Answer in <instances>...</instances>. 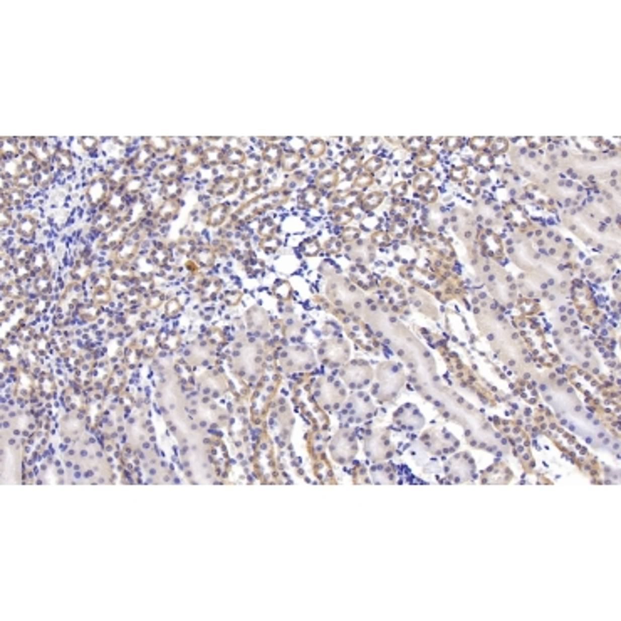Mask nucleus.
I'll return each instance as SVG.
<instances>
[{
    "instance_id": "obj_1",
    "label": "nucleus",
    "mask_w": 621,
    "mask_h": 621,
    "mask_svg": "<svg viewBox=\"0 0 621 621\" xmlns=\"http://www.w3.org/2000/svg\"><path fill=\"white\" fill-rule=\"evenodd\" d=\"M151 212H149V205L143 197L133 198V202H129L126 210L118 217V222L123 225H128L129 228L138 227L139 223H143Z\"/></svg>"
},
{
    "instance_id": "obj_2",
    "label": "nucleus",
    "mask_w": 621,
    "mask_h": 621,
    "mask_svg": "<svg viewBox=\"0 0 621 621\" xmlns=\"http://www.w3.org/2000/svg\"><path fill=\"white\" fill-rule=\"evenodd\" d=\"M111 190L113 188L109 187V183H108L106 177H104V173H101L99 177L93 178L91 183L88 185V188H86L88 203L91 205L93 208H98V210L103 208L104 203H106L108 197H109V193H111Z\"/></svg>"
},
{
    "instance_id": "obj_3",
    "label": "nucleus",
    "mask_w": 621,
    "mask_h": 621,
    "mask_svg": "<svg viewBox=\"0 0 621 621\" xmlns=\"http://www.w3.org/2000/svg\"><path fill=\"white\" fill-rule=\"evenodd\" d=\"M183 175L185 168L177 158H167L153 168V178L162 183L170 182V180H182Z\"/></svg>"
},
{
    "instance_id": "obj_4",
    "label": "nucleus",
    "mask_w": 621,
    "mask_h": 621,
    "mask_svg": "<svg viewBox=\"0 0 621 621\" xmlns=\"http://www.w3.org/2000/svg\"><path fill=\"white\" fill-rule=\"evenodd\" d=\"M104 177H106L109 187L113 190H121L123 185L131 177V167H129L128 160L126 162H116L111 167H108V170L104 172Z\"/></svg>"
},
{
    "instance_id": "obj_5",
    "label": "nucleus",
    "mask_w": 621,
    "mask_h": 621,
    "mask_svg": "<svg viewBox=\"0 0 621 621\" xmlns=\"http://www.w3.org/2000/svg\"><path fill=\"white\" fill-rule=\"evenodd\" d=\"M182 207H183L182 200H163V202L154 208L153 217L158 220V223H168L178 217Z\"/></svg>"
},
{
    "instance_id": "obj_6",
    "label": "nucleus",
    "mask_w": 621,
    "mask_h": 621,
    "mask_svg": "<svg viewBox=\"0 0 621 621\" xmlns=\"http://www.w3.org/2000/svg\"><path fill=\"white\" fill-rule=\"evenodd\" d=\"M131 230L128 225L118 223L113 230H109L108 234H104L101 239V247L104 249H118L119 245H123L126 240L131 237Z\"/></svg>"
},
{
    "instance_id": "obj_7",
    "label": "nucleus",
    "mask_w": 621,
    "mask_h": 621,
    "mask_svg": "<svg viewBox=\"0 0 621 621\" xmlns=\"http://www.w3.org/2000/svg\"><path fill=\"white\" fill-rule=\"evenodd\" d=\"M29 143V149L34 157H36L39 162H41L44 167H49L52 163V158H54V149L47 146L46 139L44 138H29L27 139Z\"/></svg>"
},
{
    "instance_id": "obj_8",
    "label": "nucleus",
    "mask_w": 621,
    "mask_h": 621,
    "mask_svg": "<svg viewBox=\"0 0 621 621\" xmlns=\"http://www.w3.org/2000/svg\"><path fill=\"white\" fill-rule=\"evenodd\" d=\"M228 212H230L228 203H215V205H212V207L205 212V225H207V227H212V228L222 227V225L227 222Z\"/></svg>"
},
{
    "instance_id": "obj_9",
    "label": "nucleus",
    "mask_w": 621,
    "mask_h": 621,
    "mask_svg": "<svg viewBox=\"0 0 621 621\" xmlns=\"http://www.w3.org/2000/svg\"><path fill=\"white\" fill-rule=\"evenodd\" d=\"M177 160H180V163L183 165L185 173H192V172H195V170H197L198 167H202V151H198V149L187 148V146H183V143H182Z\"/></svg>"
},
{
    "instance_id": "obj_10",
    "label": "nucleus",
    "mask_w": 621,
    "mask_h": 621,
    "mask_svg": "<svg viewBox=\"0 0 621 621\" xmlns=\"http://www.w3.org/2000/svg\"><path fill=\"white\" fill-rule=\"evenodd\" d=\"M24 153L26 151H22V139L14 138V136L2 138V144H0V158H2V162L21 158Z\"/></svg>"
},
{
    "instance_id": "obj_11",
    "label": "nucleus",
    "mask_w": 621,
    "mask_h": 621,
    "mask_svg": "<svg viewBox=\"0 0 621 621\" xmlns=\"http://www.w3.org/2000/svg\"><path fill=\"white\" fill-rule=\"evenodd\" d=\"M237 188H239V180H234L228 177H220V178H215L213 183L210 185V195L225 198V197H228V195H232Z\"/></svg>"
},
{
    "instance_id": "obj_12",
    "label": "nucleus",
    "mask_w": 621,
    "mask_h": 621,
    "mask_svg": "<svg viewBox=\"0 0 621 621\" xmlns=\"http://www.w3.org/2000/svg\"><path fill=\"white\" fill-rule=\"evenodd\" d=\"M119 222H118V217L114 213H111L109 210L106 208H99V212L94 215V220H93V227L94 230H98L99 234H108L109 230H113L116 227Z\"/></svg>"
},
{
    "instance_id": "obj_13",
    "label": "nucleus",
    "mask_w": 621,
    "mask_h": 621,
    "mask_svg": "<svg viewBox=\"0 0 621 621\" xmlns=\"http://www.w3.org/2000/svg\"><path fill=\"white\" fill-rule=\"evenodd\" d=\"M153 160H154V153L143 143L141 146H138L131 157L128 158V163L133 170H144Z\"/></svg>"
},
{
    "instance_id": "obj_14",
    "label": "nucleus",
    "mask_w": 621,
    "mask_h": 621,
    "mask_svg": "<svg viewBox=\"0 0 621 621\" xmlns=\"http://www.w3.org/2000/svg\"><path fill=\"white\" fill-rule=\"evenodd\" d=\"M223 157H225L223 146H210V144H205V148L202 149V167L217 168L218 165L223 163Z\"/></svg>"
},
{
    "instance_id": "obj_15",
    "label": "nucleus",
    "mask_w": 621,
    "mask_h": 621,
    "mask_svg": "<svg viewBox=\"0 0 621 621\" xmlns=\"http://www.w3.org/2000/svg\"><path fill=\"white\" fill-rule=\"evenodd\" d=\"M128 205H129L128 197L123 193V190H111V193H109V197H108L106 203H104L103 208L109 210L111 213H114L116 217H119V215H121L124 210H126Z\"/></svg>"
},
{
    "instance_id": "obj_16",
    "label": "nucleus",
    "mask_w": 621,
    "mask_h": 621,
    "mask_svg": "<svg viewBox=\"0 0 621 621\" xmlns=\"http://www.w3.org/2000/svg\"><path fill=\"white\" fill-rule=\"evenodd\" d=\"M37 232V220L34 215H22L16 222V234L22 239H32Z\"/></svg>"
},
{
    "instance_id": "obj_17",
    "label": "nucleus",
    "mask_w": 621,
    "mask_h": 621,
    "mask_svg": "<svg viewBox=\"0 0 621 621\" xmlns=\"http://www.w3.org/2000/svg\"><path fill=\"white\" fill-rule=\"evenodd\" d=\"M52 165H54V167H56L57 170L64 172V173L72 172V168H74V157H72V153L69 151L67 148H64V146L56 148V149H54Z\"/></svg>"
},
{
    "instance_id": "obj_18",
    "label": "nucleus",
    "mask_w": 621,
    "mask_h": 621,
    "mask_svg": "<svg viewBox=\"0 0 621 621\" xmlns=\"http://www.w3.org/2000/svg\"><path fill=\"white\" fill-rule=\"evenodd\" d=\"M185 192V185L182 180H170V182L162 183L160 187V195L163 200H182V195Z\"/></svg>"
},
{
    "instance_id": "obj_19",
    "label": "nucleus",
    "mask_w": 621,
    "mask_h": 621,
    "mask_svg": "<svg viewBox=\"0 0 621 621\" xmlns=\"http://www.w3.org/2000/svg\"><path fill=\"white\" fill-rule=\"evenodd\" d=\"M144 187H146V180L143 177H139V175H131V177L128 178V182L123 185L121 190L128 198H138V197H141Z\"/></svg>"
},
{
    "instance_id": "obj_20",
    "label": "nucleus",
    "mask_w": 621,
    "mask_h": 621,
    "mask_svg": "<svg viewBox=\"0 0 621 621\" xmlns=\"http://www.w3.org/2000/svg\"><path fill=\"white\" fill-rule=\"evenodd\" d=\"M26 170H24V163H22V157L21 158H14V160H6L2 162V178L4 180H9V182H14L19 175H22Z\"/></svg>"
},
{
    "instance_id": "obj_21",
    "label": "nucleus",
    "mask_w": 621,
    "mask_h": 621,
    "mask_svg": "<svg viewBox=\"0 0 621 621\" xmlns=\"http://www.w3.org/2000/svg\"><path fill=\"white\" fill-rule=\"evenodd\" d=\"M143 143L154 153V157H157V154L168 157L170 149H172V139L167 138V136H151V138L144 139Z\"/></svg>"
},
{
    "instance_id": "obj_22",
    "label": "nucleus",
    "mask_w": 621,
    "mask_h": 621,
    "mask_svg": "<svg viewBox=\"0 0 621 621\" xmlns=\"http://www.w3.org/2000/svg\"><path fill=\"white\" fill-rule=\"evenodd\" d=\"M138 250H139V240L136 237L128 239L126 242H124L123 245H119V247L116 249V259L119 260V262H128V260L136 257Z\"/></svg>"
},
{
    "instance_id": "obj_23",
    "label": "nucleus",
    "mask_w": 621,
    "mask_h": 621,
    "mask_svg": "<svg viewBox=\"0 0 621 621\" xmlns=\"http://www.w3.org/2000/svg\"><path fill=\"white\" fill-rule=\"evenodd\" d=\"M193 257H195V262L198 265H202V267H212L215 264L217 252L213 250V247H200L195 250Z\"/></svg>"
},
{
    "instance_id": "obj_24",
    "label": "nucleus",
    "mask_w": 621,
    "mask_h": 621,
    "mask_svg": "<svg viewBox=\"0 0 621 621\" xmlns=\"http://www.w3.org/2000/svg\"><path fill=\"white\" fill-rule=\"evenodd\" d=\"M54 178L56 177H54V170H52L51 165H49V167H42L36 175H34L36 187L41 188V190H46V188L51 187V185L54 183Z\"/></svg>"
},
{
    "instance_id": "obj_25",
    "label": "nucleus",
    "mask_w": 621,
    "mask_h": 621,
    "mask_svg": "<svg viewBox=\"0 0 621 621\" xmlns=\"http://www.w3.org/2000/svg\"><path fill=\"white\" fill-rule=\"evenodd\" d=\"M149 257H151V260L157 265H160V267H162V265H165L168 262V257H170V250H168V247L165 244H162V242H158V244H154L153 245V249H151V254H149Z\"/></svg>"
},
{
    "instance_id": "obj_26",
    "label": "nucleus",
    "mask_w": 621,
    "mask_h": 621,
    "mask_svg": "<svg viewBox=\"0 0 621 621\" xmlns=\"http://www.w3.org/2000/svg\"><path fill=\"white\" fill-rule=\"evenodd\" d=\"M223 163L227 165V167H242V165L245 163V153L242 151V149L225 148Z\"/></svg>"
},
{
    "instance_id": "obj_27",
    "label": "nucleus",
    "mask_w": 621,
    "mask_h": 621,
    "mask_svg": "<svg viewBox=\"0 0 621 621\" xmlns=\"http://www.w3.org/2000/svg\"><path fill=\"white\" fill-rule=\"evenodd\" d=\"M22 163H24V170H26L27 173H32V175H36L39 170L44 167V165L39 162V160L34 157L31 151H26L22 154Z\"/></svg>"
},
{
    "instance_id": "obj_28",
    "label": "nucleus",
    "mask_w": 621,
    "mask_h": 621,
    "mask_svg": "<svg viewBox=\"0 0 621 621\" xmlns=\"http://www.w3.org/2000/svg\"><path fill=\"white\" fill-rule=\"evenodd\" d=\"M12 185H14V187H17L19 190H22V192H27V190H31L32 187H36V182H34V175L24 172L22 175H19V177L14 180Z\"/></svg>"
},
{
    "instance_id": "obj_29",
    "label": "nucleus",
    "mask_w": 621,
    "mask_h": 621,
    "mask_svg": "<svg viewBox=\"0 0 621 621\" xmlns=\"http://www.w3.org/2000/svg\"><path fill=\"white\" fill-rule=\"evenodd\" d=\"M29 264H31L32 272H42V269L47 267V259H46V255H44V252L39 250V252H36L32 255V259H31V262Z\"/></svg>"
},
{
    "instance_id": "obj_30",
    "label": "nucleus",
    "mask_w": 621,
    "mask_h": 621,
    "mask_svg": "<svg viewBox=\"0 0 621 621\" xmlns=\"http://www.w3.org/2000/svg\"><path fill=\"white\" fill-rule=\"evenodd\" d=\"M32 250L29 245H21L16 252H14V260H17L19 264H29L32 259Z\"/></svg>"
},
{
    "instance_id": "obj_31",
    "label": "nucleus",
    "mask_w": 621,
    "mask_h": 621,
    "mask_svg": "<svg viewBox=\"0 0 621 621\" xmlns=\"http://www.w3.org/2000/svg\"><path fill=\"white\" fill-rule=\"evenodd\" d=\"M77 143L81 144V148L88 153L98 151V148H99V139L94 136H81L77 139Z\"/></svg>"
},
{
    "instance_id": "obj_32",
    "label": "nucleus",
    "mask_w": 621,
    "mask_h": 621,
    "mask_svg": "<svg viewBox=\"0 0 621 621\" xmlns=\"http://www.w3.org/2000/svg\"><path fill=\"white\" fill-rule=\"evenodd\" d=\"M89 274H91V265L88 262H84V260L81 264H77L72 270V275L76 280H86L89 277Z\"/></svg>"
},
{
    "instance_id": "obj_33",
    "label": "nucleus",
    "mask_w": 621,
    "mask_h": 621,
    "mask_svg": "<svg viewBox=\"0 0 621 621\" xmlns=\"http://www.w3.org/2000/svg\"><path fill=\"white\" fill-rule=\"evenodd\" d=\"M220 290V282L218 280H212L208 284H203L202 287V299H213L217 292Z\"/></svg>"
},
{
    "instance_id": "obj_34",
    "label": "nucleus",
    "mask_w": 621,
    "mask_h": 621,
    "mask_svg": "<svg viewBox=\"0 0 621 621\" xmlns=\"http://www.w3.org/2000/svg\"><path fill=\"white\" fill-rule=\"evenodd\" d=\"M259 185H260L259 173L252 172V173H249V175H245L244 177V188L247 190V192H254V190H257Z\"/></svg>"
},
{
    "instance_id": "obj_35",
    "label": "nucleus",
    "mask_w": 621,
    "mask_h": 621,
    "mask_svg": "<svg viewBox=\"0 0 621 621\" xmlns=\"http://www.w3.org/2000/svg\"><path fill=\"white\" fill-rule=\"evenodd\" d=\"M14 212L12 208H0V227L4 230L9 228L14 223Z\"/></svg>"
},
{
    "instance_id": "obj_36",
    "label": "nucleus",
    "mask_w": 621,
    "mask_h": 621,
    "mask_svg": "<svg viewBox=\"0 0 621 621\" xmlns=\"http://www.w3.org/2000/svg\"><path fill=\"white\" fill-rule=\"evenodd\" d=\"M180 310H182V305H180V302L177 299H170V300H167V304H165V314H167L168 318H175V316H178L180 314Z\"/></svg>"
},
{
    "instance_id": "obj_37",
    "label": "nucleus",
    "mask_w": 621,
    "mask_h": 621,
    "mask_svg": "<svg viewBox=\"0 0 621 621\" xmlns=\"http://www.w3.org/2000/svg\"><path fill=\"white\" fill-rule=\"evenodd\" d=\"M79 314H81V318L86 319V321H93V319H96L99 316V309L96 305L88 304V305H84V307H81V313Z\"/></svg>"
},
{
    "instance_id": "obj_38",
    "label": "nucleus",
    "mask_w": 621,
    "mask_h": 621,
    "mask_svg": "<svg viewBox=\"0 0 621 621\" xmlns=\"http://www.w3.org/2000/svg\"><path fill=\"white\" fill-rule=\"evenodd\" d=\"M299 154H295V153H287L285 154V157L282 158V167H284V170H287V172H290V170H294L295 167H297L299 165Z\"/></svg>"
},
{
    "instance_id": "obj_39",
    "label": "nucleus",
    "mask_w": 621,
    "mask_h": 621,
    "mask_svg": "<svg viewBox=\"0 0 621 621\" xmlns=\"http://www.w3.org/2000/svg\"><path fill=\"white\" fill-rule=\"evenodd\" d=\"M182 143H183V146L198 149V151H202L205 148V138H185Z\"/></svg>"
},
{
    "instance_id": "obj_40",
    "label": "nucleus",
    "mask_w": 621,
    "mask_h": 621,
    "mask_svg": "<svg viewBox=\"0 0 621 621\" xmlns=\"http://www.w3.org/2000/svg\"><path fill=\"white\" fill-rule=\"evenodd\" d=\"M264 158H265V162H269V163H275V162H279V158H280V149H279V148H275V146H269V148H265V149H264Z\"/></svg>"
},
{
    "instance_id": "obj_41",
    "label": "nucleus",
    "mask_w": 621,
    "mask_h": 621,
    "mask_svg": "<svg viewBox=\"0 0 621 621\" xmlns=\"http://www.w3.org/2000/svg\"><path fill=\"white\" fill-rule=\"evenodd\" d=\"M34 287H36L37 292L46 294V292H49V290H51V282H49L47 277H42V275H39V277L36 279V284H34Z\"/></svg>"
},
{
    "instance_id": "obj_42",
    "label": "nucleus",
    "mask_w": 621,
    "mask_h": 621,
    "mask_svg": "<svg viewBox=\"0 0 621 621\" xmlns=\"http://www.w3.org/2000/svg\"><path fill=\"white\" fill-rule=\"evenodd\" d=\"M195 247H197V244H195V240L193 239H182L178 242V249L182 250L183 254H192L193 250H195Z\"/></svg>"
},
{
    "instance_id": "obj_43",
    "label": "nucleus",
    "mask_w": 621,
    "mask_h": 621,
    "mask_svg": "<svg viewBox=\"0 0 621 621\" xmlns=\"http://www.w3.org/2000/svg\"><path fill=\"white\" fill-rule=\"evenodd\" d=\"M324 149H326V144H324L323 141H313L309 144V153H310V157H321V154L324 153Z\"/></svg>"
},
{
    "instance_id": "obj_44",
    "label": "nucleus",
    "mask_w": 621,
    "mask_h": 621,
    "mask_svg": "<svg viewBox=\"0 0 621 621\" xmlns=\"http://www.w3.org/2000/svg\"><path fill=\"white\" fill-rule=\"evenodd\" d=\"M336 173L334 172H326L323 175L321 178H319V183L323 185V187H333L334 183H336Z\"/></svg>"
},
{
    "instance_id": "obj_45",
    "label": "nucleus",
    "mask_w": 621,
    "mask_h": 621,
    "mask_svg": "<svg viewBox=\"0 0 621 621\" xmlns=\"http://www.w3.org/2000/svg\"><path fill=\"white\" fill-rule=\"evenodd\" d=\"M109 284H111V280H109L108 275L99 274L98 277L94 279V285H96V287H98V290H108Z\"/></svg>"
},
{
    "instance_id": "obj_46",
    "label": "nucleus",
    "mask_w": 621,
    "mask_h": 621,
    "mask_svg": "<svg viewBox=\"0 0 621 621\" xmlns=\"http://www.w3.org/2000/svg\"><path fill=\"white\" fill-rule=\"evenodd\" d=\"M245 141L239 138H225L223 139V148H232V149H242Z\"/></svg>"
},
{
    "instance_id": "obj_47",
    "label": "nucleus",
    "mask_w": 621,
    "mask_h": 621,
    "mask_svg": "<svg viewBox=\"0 0 621 621\" xmlns=\"http://www.w3.org/2000/svg\"><path fill=\"white\" fill-rule=\"evenodd\" d=\"M225 177L234 178V180H239V178L245 177V175H244L242 167H227V173H225Z\"/></svg>"
},
{
    "instance_id": "obj_48",
    "label": "nucleus",
    "mask_w": 621,
    "mask_h": 621,
    "mask_svg": "<svg viewBox=\"0 0 621 621\" xmlns=\"http://www.w3.org/2000/svg\"><path fill=\"white\" fill-rule=\"evenodd\" d=\"M162 302H163V297L160 294H151V295H148V300H146V304H148V307L149 309H157V307H160V305H162Z\"/></svg>"
},
{
    "instance_id": "obj_49",
    "label": "nucleus",
    "mask_w": 621,
    "mask_h": 621,
    "mask_svg": "<svg viewBox=\"0 0 621 621\" xmlns=\"http://www.w3.org/2000/svg\"><path fill=\"white\" fill-rule=\"evenodd\" d=\"M178 343H180L178 334H168V336L165 338V341H163L165 348H168V349H175L178 346Z\"/></svg>"
},
{
    "instance_id": "obj_50",
    "label": "nucleus",
    "mask_w": 621,
    "mask_h": 621,
    "mask_svg": "<svg viewBox=\"0 0 621 621\" xmlns=\"http://www.w3.org/2000/svg\"><path fill=\"white\" fill-rule=\"evenodd\" d=\"M318 200H319V195L314 192L313 188H309V190H305L304 192V202L305 203H309V205H316L318 203Z\"/></svg>"
},
{
    "instance_id": "obj_51",
    "label": "nucleus",
    "mask_w": 621,
    "mask_h": 621,
    "mask_svg": "<svg viewBox=\"0 0 621 621\" xmlns=\"http://www.w3.org/2000/svg\"><path fill=\"white\" fill-rule=\"evenodd\" d=\"M94 300L99 304H108L109 300H111V295L108 294V290H98V292L94 294Z\"/></svg>"
},
{
    "instance_id": "obj_52",
    "label": "nucleus",
    "mask_w": 621,
    "mask_h": 621,
    "mask_svg": "<svg viewBox=\"0 0 621 621\" xmlns=\"http://www.w3.org/2000/svg\"><path fill=\"white\" fill-rule=\"evenodd\" d=\"M225 300H227V302H230V304H235V302L239 300V294H237V292H230V294L225 295Z\"/></svg>"
},
{
    "instance_id": "obj_53",
    "label": "nucleus",
    "mask_w": 621,
    "mask_h": 621,
    "mask_svg": "<svg viewBox=\"0 0 621 621\" xmlns=\"http://www.w3.org/2000/svg\"><path fill=\"white\" fill-rule=\"evenodd\" d=\"M114 143H118V144H129V143H131V139H121V138H116V139H114Z\"/></svg>"
}]
</instances>
